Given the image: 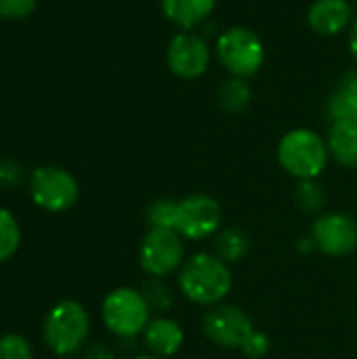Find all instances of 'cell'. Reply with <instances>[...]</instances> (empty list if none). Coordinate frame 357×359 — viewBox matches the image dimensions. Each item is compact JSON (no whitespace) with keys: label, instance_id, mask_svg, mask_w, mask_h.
I'll list each match as a JSON object with an SVG mask.
<instances>
[{"label":"cell","instance_id":"cell-24","mask_svg":"<svg viewBox=\"0 0 357 359\" xmlns=\"http://www.w3.org/2000/svg\"><path fill=\"white\" fill-rule=\"evenodd\" d=\"M269 349H271L269 337H267L265 332H261V330L255 328V330L248 334V339L244 341V345H242L240 351H242L248 359H263L269 353Z\"/></svg>","mask_w":357,"mask_h":359},{"label":"cell","instance_id":"cell-27","mask_svg":"<svg viewBox=\"0 0 357 359\" xmlns=\"http://www.w3.org/2000/svg\"><path fill=\"white\" fill-rule=\"evenodd\" d=\"M86 359H116L114 349L107 345V343H93L88 349H86Z\"/></svg>","mask_w":357,"mask_h":359},{"label":"cell","instance_id":"cell-30","mask_svg":"<svg viewBox=\"0 0 357 359\" xmlns=\"http://www.w3.org/2000/svg\"><path fill=\"white\" fill-rule=\"evenodd\" d=\"M133 359H164V358H158V355H151V353H141V355H135Z\"/></svg>","mask_w":357,"mask_h":359},{"label":"cell","instance_id":"cell-26","mask_svg":"<svg viewBox=\"0 0 357 359\" xmlns=\"http://www.w3.org/2000/svg\"><path fill=\"white\" fill-rule=\"evenodd\" d=\"M23 181V168L11 158H0V187H17Z\"/></svg>","mask_w":357,"mask_h":359},{"label":"cell","instance_id":"cell-9","mask_svg":"<svg viewBox=\"0 0 357 359\" xmlns=\"http://www.w3.org/2000/svg\"><path fill=\"white\" fill-rule=\"evenodd\" d=\"M255 330L252 318L238 305L219 303L202 318L204 337L221 349H242L248 334Z\"/></svg>","mask_w":357,"mask_h":359},{"label":"cell","instance_id":"cell-17","mask_svg":"<svg viewBox=\"0 0 357 359\" xmlns=\"http://www.w3.org/2000/svg\"><path fill=\"white\" fill-rule=\"evenodd\" d=\"M213 252L223 261L227 263L229 267L231 265H238L242 263L248 252H250V238L244 229L240 227H223L215 238H213Z\"/></svg>","mask_w":357,"mask_h":359},{"label":"cell","instance_id":"cell-15","mask_svg":"<svg viewBox=\"0 0 357 359\" xmlns=\"http://www.w3.org/2000/svg\"><path fill=\"white\" fill-rule=\"evenodd\" d=\"M326 145L330 158L345 168H357V124L351 122H332Z\"/></svg>","mask_w":357,"mask_h":359},{"label":"cell","instance_id":"cell-28","mask_svg":"<svg viewBox=\"0 0 357 359\" xmlns=\"http://www.w3.org/2000/svg\"><path fill=\"white\" fill-rule=\"evenodd\" d=\"M297 250L299 252H316L318 248H316V242L311 240V236H303V238H299L297 240Z\"/></svg>","mask_w":357,"mask_h":359},{"label":"cell","instance_id":"cell-10","mask_svg":"<svg viewBox=\"0 0 357 359\" xmlns=\"http://www.w3.org/2000/svg\"><path fill=\"white\" fill-rule=\"evenodd\" d=\"M309 236L318 252L326 257L345 259L357 252V219L347 212L328 210L318 215Z\"/></svg>","mask_w":357,"mask_h":359},{"label":"cell","instance_id":"cell-23","mask_svg":"<svg viewBox=\"0 0 357 359\" xmlns=\"http://www.w3.org/2000/svg\"><path fill=\"white\" fill-rule=\"evenodd\" d=\"M0 359H34V351L21 334H2Z\"/></svg>","mask_w":357,"mask_h":359},{"label":"cell","instance_id":"cell-7","mask_svg":"<svg viewBox=\"0 0 357 359\" xmlns=\"http://www.w3.org/2000/svg\"><path fill=\"white\" fill-rule=\"evenodd\" d=\"M29 196L46 212H65L80 198L76 177L61 166H38L29 177Z\"/></svg>","mask_w":357,"mask_h":359},{"label":"cell","instance_id":"cell-1","mask_svg":"<svg viewBox=\"0 0 357 359\" xmlns=\"http://www.w3.org/2000/svg\"><path fill=\"white\" fill-rule=\"evenodd\" d=\"M179 292L194 305L215 307L225 303L234 288L231 267L223 263L215 252H196L185 259L177 273Z\"/></svg>","mask_w":357,"mask_h":359},{"label":"cell","instance_id":"cell-18","mask_svg":"<svg viewBox=\"0 0 357 359\" xmlns=\"http://www.w3.org/2000/svg\"><path fill=\"white\" fill-rule=\"evenodd\" d=\"M252 101V88L244 78H227L223 86L219 88V103L223 105L225 111L229 114H240L244 111Z\"/></svg>","mask_w":357,"mask_h":359},{"label":"cell","instance_id":"cell-21","mask_svg":"<svg viewBox=\"0 0 357 359\" xmlns=\"http://www.w3.org/2000/svg\"><path fill=\"white\" fill-rule=\"evenodd\" d=\"M21 244V229L15 215L6 208H0V263H6L15 257Z\"/></svg>","mask_w":357,"mask_h":359},{"label":"cell","instance_id":"cell-20","mask_svg":"<svg viewBox=\"0 0 357 359\" xmlns=\"http://www.w3.org/2000/svg\"><path fill=\"white\" fill-rule=\"evenodd\" d=\"M295 200L301 210H305L309 215H318V212L322 215V210L326 206V189L318 179L299 181V185L295 189Z\"/></svg>","mask_w":357,"mask_h":359},{"label":"cell","instance_id":"cell-2","mask_svg":"<svg viewBox=\"0 0 357 359\" xmlns=\"http://www.w3.org/2000/svg\"><path fill=\"white\" fill-rule=\"evenodd\" d=\"M280 166L297 181L320 179L326 170L330 151L326 139L311 128H292L278 143Z\"/></svg>","mask_w":357,"mask_h":359},{"label":"cell","instance_id":"cell-13","mask_svg":"<svg viewBox=\"0 0 357 359\" xmlns=\"http://www.w3.org/2000/svg\"><path fill=\"white\" fill-rule=\"evenodd\" d=\"M307 23L320 36H337L351 27L353 6L349 0H314L307 11Z\"/></svg>","mask_w":357,"mask_h":359},{"label":"cell","instance_id":"cell-25","mask_svg":"<svg viewBox=\"0 0 357 359\" xmlns=\"http://www.w3.org/2000/svg\"><path fill=\"white\" fill-rule=\"evenodd\" d=\"M38 0H0V19H25L34 13Z\"/></svg>","mask_w":357,"mask_h":359},{"label":"cell","instance_id":"cell-3","mask_svg":"<svg viewBox=\"0 0 357 359\" xmlns=\"http://www.w3.org/2000/svg\"><path fill=\"white\" fill-rule=\"evenodd\" d=\"M90 334V316L78 301L65 299L53 305L42 324V337L46 347L59 358H72L78 353Z\"/></svg>","mask_w":357,"mask_h":359},{"label":"cell","instance_id":"cell-12","mask_svg":"<svg viewBox=\"0 0 357 359\" xmlns=\"http://www.w3.org/2000/svg\"><path fill=\"white\" fill-rule=\"evenodd\" d=\"M143 345L147 353L158 358L170 359L177 355L185 343V330L183 326L168 318V316H156L149 320V324L143 330Z\"/></svg>","mask_w":357,"mask_h":359},{"label":"cell","instance_id":"cell-6","mask_svg":"<svg viewBox=\"0 0 357 359\" xmlns=\"http://www.w3.org/2000/svg\"><path fill=\"white\" fill-rule=\"evenodd\" d=\"M185 240L177 229L149 227L139 244V265L149 278L166 280L185 263Z\"/></svg>","mask_w":357,"mask_h":359},{"label":"cell","instance_id":"cell-31","mask_svg":"<svg viewBox=\"0 0 357 359\" xmlns=\"http://www.w3.org/2000/svg\"><path fill=\"white\" fill-rule=\"evenodd\" d=\"M63 359H69V358H63Z\"/></svg>","mask_w":357,"mask_h":359},{"label":"cell","instance_id":"cell-22","mask_svg":"<svg viewBox=\"0 0 357 359\" xmlns=\"http://www.w3.org/2000/svg\"><path fill=\"white\" fill-rule=\"evenodd\" d=\"M177 208H179V200H173V198H158V200H154L147 206V212H145L149 227L175 229Z\"/></svg>","mask_w":357,"mask_h":359},{"label":"cell","instance_id":"cell-19","mask_svg":"<svg viewBox=\"0 0 357 359\" xmlns=\"http://www.w3.org/2000/svg\"><path fill=\"white\" fill-rule=\"evenodd\" d=\"M141 294L154 316H166L175 303L173 288L162 278H149L141 286Z\"/></svg>","mask_w":357,"mask_h":359},{"label":"cell","instance_id":"cell-8","mask_svg":"<svg viewBox=\"0 0 357 359\" xmlns=\"http://www.w3.org/2000/svg\"><path fill=\"white\" fill-rule=\"evenodd\" d=\"M223 208L221 202L208 194H191L179 200L175 229L183 240L202 242L215 238L223 227Z\"/></svg>","mask_w":357,"mask_h":359},{"label":"cell","instance_id":"cell-14","mask_svg":"<svg viewBox=\"0 0 357 359\" xmlns=\"http://www.w3.org/2000/svg\"><path fill=\"white\" fill-rule=\"evenodd\" d=\"M217 6V0H160L164 17L179 29H194L204 23Z\"/></svg>","mask_w":357,"mask_h":359},{"label":"cell","instance_id":"cell-4","mask_svg":"<svg viewBox=\"0 0 357 359\" xmlns=\"http://www.w3.org/2000/svg\"><path fill=\"white\" fill-rule=\"evenodd\" d=\"M101 320L105 328L118 339H137L151 320V311L141 290L120 286L107 292L101 303Z\"/></svg>","mask_w":357,"mask_h":359},{"label":"cell","instance_id":"cell-11","mask_svg":"<svg viewBox=\"0 0 357 359\" xmlns=\"http://www.w3.org/2000/svg\"><path fill=\"white\" fill-rule=\"evenodd\" d=\"M166 63L177 78L196 80L204 76L210 65V46L204 36L191 29H181L166 46Z\"/></svg>","mask_w":357,"mask_h":359},{"label":"cell","instance_id":"cell-16","mask_svg":"<svg viewBox=\"0 0 357 359\" xmlns=\"http://www.w3.org/2000/svg\"><path fill=\"white\" fill-rule=\"evenodd\" d=\"M328 116L332 122L357 124V69L347 72L337 90L328 99Z\"/></svg>","mask_w":357,"mask_h":359},{"label":"cell","instance_id":"cell-29","mask_svg":"<svg viewBox=\"0 0 357 359\" xmlns=\"http://www.w3.org/2000/svg\"><path fill=\"white\" fill-rule=\"evenodd\" d=\"M349 53L357 61V19H353L351 27H349Z\"/></svg>","mask_w":357,"mask_h":359},{"label":"cell","instance_id":"cell-5","mask_svg":"<svg viewBox=\"0 0 357 359\" xmlns=\"http://www.w3.org/2000/svg\"><path fill=\"white\" fill-rule=\"evenodd\" d=\"M215 50L223 67L236 78L248 80L259 74L265 63L263 40L250 27L244 25H234L221 32Z\"/></svg>","mask_w":357,"mask_h":359}]
</instances>
